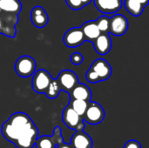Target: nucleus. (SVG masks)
I'll use <instances>...</instances> for the list:
<instances>
[{
	"instance_id": "nucleus-10",
	"label": "nucleus",
	"mask_w": 149,
	"mask_h": 148,
	"mask_svg": "<svg viewBox=\"0 0 149 148\" xmlns=\"http://www.w3.org/2000/svg\"><path fill=\"white\" fill-rule=\"evenodd\" d=\"M18 23V17H10L0 14V34L8 38H15L17 34L16 24Z\"/></svg>"
},
{
	"instance_id": "nucleus-25",
	"label": "nucleus",
	"mask_w": 149,
	"mask_h": 148,
	"mask_svg": "<svg viewBox=\"0 0 149 148\" xmlns=\"http://www.w3.org/2000/svg\"><path fill=\"white\" fill-rule=\"evenodd\" d=\"M57 148H72L69 144H65V142H63L62 144H60Z\"/></svg>"
},
{
	"instance_id": "nucleus-19",
	"label": "nucleus",
	"mask_w": 149,
	"mask_h": 148,
	"mask_svg": "<svg viewBox=\"0 0 149 148\" xmlns=\"http://www.w3.org/2000/svg\"><path fill=\"white\" fill-rule=\"evenodd\" d=\"M126 10L134 17H139L142 14L145 6L137 0H125L123 3Z\"/></svg>"
},
{
	"instance_id": "nucleus-15",
	"label": "nucleus",
	"mask_w": 149,
	"mask_h": 148,
	"mask_svg": "<svg viewBox=\"0 0 149 148\" xmlns=\"http://www.w3.org/2000/svg\"><path fill=\"white\" fill-rule=\"evenodd\" d=\"M69 145L72 148H92L93 140L84 131H76Z\"/></svg>"
},
{
	"instance_id": "nucleus-5",
	"label": "nucleus",
	"mask_w": 149,
	"mask_h": 148,
	"mask_svg": "<svg viewBox=\"0 0 149 148\" xmlns=\"http://www.w3.org/2000/svg\"><path fill=\"white\" fill-rule=\"evenodd\" d=\"M52 80V77L46 70L39 69L35 71L31 80L32 89L37 93H45Z\"/></svg>"
},
{
	"instance_id": "nucleus-13",
	"label": "nucleus",
	"mask_w": 149,
	"mask_h": 148,
	"mask_svg": "<svg viewBox=\"0 0 149 148\" xmlns=\"http://www.w3.org/2000/svg\"><path fill=\"white\" fill-rule=\"evenodd\" d=\"M22 10L20 0H0V14L18 17Z\"/></svg>"
},
{
	"instance_id": "nucleus-22",
	"label": "nucleus",
	"mask_w": 149,
	"mask_h": 148,
	"mask_svg": "<svg viewBox=\"0 0 149 148\" xmlns=\"http://www.w3.org/2000/svg\"><path fill=\"white\" fill-rule=\"evenodd\" d=\"M93 0H65L68 7L74 10H79L88 5Z\"/></svg>"
},
{
	"instance_id": "nucleus-18",
	"label": "nucleus",
	"mask_w": 149,
	"mask_h": 148,
	"mask_svg": "<svg viewBox=\"0 0 149 148\" xmlns=\"http://www.w3.org/2000/svg\"><path fill=\"white\" fill-rule=\"evenodd\" d=\"M81 30L83 31V34L85 36L86 40L90 41V42H93L100 34V31L96 24L95 20H90L86 22L82 26H81Z\"/></svg>"
},
{
	"instance_id": "nucleus-4",
	"label": "nucleus",
	"mask_w": 149,
	"mask_h": 148,
	"mask_svg": "<svg viewBox=\"0 0 149 148\" xmlns=\"http://www.w3.org/2000/svg\"><path fill=\"white\" fill-rule=\"evenodd\" d=\"M36 60L27 55L19 57L15 63V72L21 78H29L36 71Z\"/></svg>"
},
{
	"instance_id": "nucleus-20",
	"label": "nucleus",
	"mask_w": 149,
	"mask_h": 148,
	"mask_svg": "<svg viewBox=\"0 0 149 148\" xmlns=\"http://www.w3.org/2000/svg\"><path fill=\"white\" fill-rule=\"evenodd\" d=\"M88 102L81 99H70V102L68 106H70L73 111H75L80 117H83L86 107H87Z\"/></svg>"
},
{
	"instance_id": "nucleus-1",
	"label": "nucleus",
	"mask_w": 149,
	"mask_h": 148,
	"mask_svg": "<svg viewBox=\"0 0 149 148\" xmlns=\"http://www.w3.org/2000/svg\"><path fill=\"white\" fill-rule=\"evenodd\" d=\"M1 133L17 148H33L38 137V129L28 114L18 112L3 124Z\"/></svg>"
},
{
	"instance_id": "nucleus-11",
	"label": "nucleus",
	"mask_w": 149,
	"mask_h": 148,
	"mask_svg": "<svg viewBox=\"0 0 149 148\" xmlns=\"http://www.w3.org/2000/svg\"><path fill=\"white\" fill-rule=\"evenodd\" d=\"M97 10L104 14H114L123 5L122 0H93Z\"/></svg>"
},
{
	"instance_id": "nucleus-26",
	"label": "nucleus",
	"mask_w": 149,
	"mask_h": 148,
	"mask_svg": "<svg viewBox=\"0 0 149 148\" xmlns=\"http://www.w3.org/2000/svg\"><path fill=\"white\" fill-rule=\"evenodd\" d=\"M137 1L140 2V3H141L143 6H145V7L148 4V0H137Z\"/></svg>"
},
{
	"instance_id": "nucleus-7",
	"label": "nucleus",
	"mask_w": 149,
	"mask_h": 148,
	"mask_svg": "<svg viewBox=\"0 0 149 148\" xmlns=\"http://www.w3.org/2000/svg\"><path fill=\"white\" fill-rule=\"evenodd\" d=\"M64 142L62 138V131L59 126H55L53 130V135H44L38 137L35 141L36 148H57Z\"/></svg>"
},
{
	"instance_id": "nucleus-16",
	"label": "nucleus",
	"mask_w": 149,
	"mask_h": 148,
	"mask_svg": "<svg viewBox=\"0 0 149 148\" xmlns=\"http://www.w3.org/2000/svg\"><path fill=\"white\" fill-rule=\"evenodd\" d=\"M31 18L32 24L38 28H43L46 26L49 22V17L46 11L43 7L38 5L32 8Z\"/></svg>"
},
{
	"instance_id": "nucleus-6",
	"label": "nucleus",
	"mask_w": 149,
	"mask_h": 148,
	"mask_svg": "<svg viewBox=\"0 0 149 148\" xmlns=\"http://www.w3.org/2000/svg\"><path fill=\"white\" fill-rule=\"evenodd\" d=\"M82 118L84 121L90 125H98L103 121L105 118V111L99 103L89 101Z\"/></svg>"
},
{
	"instance_id": "nucleus-2",
	"label": "nucleus",
	"mask_w": 149,
	"mask_h": 148,
	"mask_svg": "<svg viewBox=\"0 0 149 148\" xmlns=\"http://www.w3.org/2000/svg\"><path fill=\"white\" fill-rule=\"evenodd\" d=\"M79 83L77 74L71 70H63L59 72L56 79L52 80L45 95L48 99H56L61 91H65L69 93L72 89Z\"/></svg>"
},
{
	"instance_id": "nucleus-3",
	"label": "nucleus",
	"mask_w": 149,
	"mask_h": 148,
	"mask_svg": "<svg viewBox=\"0 0 149 148\" xmlns=\"http://www.w3.org/2000/svg\"><path fill=\"white\" fill-rule=\"evenodd\" d=\"M112 75V67L110 64L103 59L98 58L91 65L86 73V79L89 83H98L107 80Z\"/></svg>"
},
{
	"instance_id": "nucleus-14",
	"label": "nucleus",
	"mask_w": 149,
	"mask_h": 148,
	"mask_svg": "<svg viewBox=\"0 0 149 148\" xmlns=\"http://www.w3.org/2000/svg\"><path fill=\"white\" fill-rule=\"evenodd\" d=\"M95 51L100 55L107 54L112 48V39L109 33H100L93 42Z\"/></svg>"
},
{
	"instance_id": "nucleus-12",
	"label": "nucleus",
	"mask_w": 149,
	"mask_h": 148,
	"mask_svg": "<svg viewBox=\"0 0 149 148\" xmlns=\"http://www.w3.org/2000/svg\"><path fill=\"white\" fill-rule=\"evenodd\" d=\"M62 120L68 128L72 130H75L80 123L84 122L83 118L80 117L75 111H73L70 106H67L64 109L62 113Z\"/></svg>"
},
{
	"instance_id": "nucleus-23",
	"label": "nucleus",
	"mask_w": 149,
	"mask_h": 148,
	"mask_svg": "<svg viewBox=\"0 0 149 148\" xmlns=\"http://www.w3.org/2000/svg\"><path fill=\"white\" fill-rule=\"evenodd\" d=\"M70 60L71 62L75 65H79L83 63V60H84V58L82 56L81 53L79 52H74L72 54L71 58H70Z\"/></svg>"
},
{
	"instance_id": "nucleus-8",
	"label": "nucleus",
	"mask_w": 149,
	"mask_h": 148,
	"mask_svg": "<svg viewBox=\"0 0 149 148\" xmlns=\"http://www.w3.org/2000/svg\"><path fill=\"white\" fill-rule=\"evenodd\" d=\"M128 27L129 24L127 17L121 14H115L110 17L108 32L116 37H120L127 32Z\"/></svg>"
},
{
	"instance_id": "nucleus-9",
	"label": "nucleus",
	"mask_w": 149,
	"mask_h": 148,
	"mask_svg": "<svg viewBox=\"0 0 149 148\" xmlns=\"http://www.w3.org/2000/svg\"><path fill=\"white\" fill-rule=\"evenodd\" d=\"M63 41L64 44L70 48H74L81 45L86 41L81 27H73L69 29L65 33Z\"/></svg>"
},
{
	"instance_id": "nucleus-24",
	"label": "nucleus",
	"mask_w": 149,
	"mask_h": 148,
	"mask_svg": "<svg viewBox=\"0 0 149 148\" xmlns=\"http://www.w3.org/2000/svg\"><path fill=\"white\" fill-rule=\"evenodd\" d=\"M124 148H141V146L139 141L135 140H131L126 142Z\"/></svg>"
},
{
	"instance_id": "nucleus-17",
	"label": "nucleus",
	"mask_w": 149,
	"mask_h": 148,
	"mask_svg": "<svg viewBox=\"0 0 149 148\" xmlns=\"http://www.w3.org/2000/svg\"><path fill=\"white\" fill-rule=\"evenodd\" d=\"M70 95V99H81L85 101H91L92 98V92L90 88L83 84V83H78L72 91L68 93Z\"/></svg>"
},
{
	"instance_id": "nucleus-21",
	"label": "nucleus",
	"mask_w": 149,
	"mask_h": 148,
	"mask_svg": "<svg viewBox=\"0 0 149 148\" xmlns=\"http://www.w3.org/2000/svg\"><path fill=\"white\" fill-rule=\"evenodd\" d=\"M96 24L100 31V33H109V24H110V17L107 16H100L96 20Z\"/></svg>"
}]
</instances>
